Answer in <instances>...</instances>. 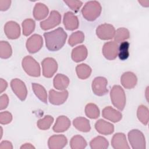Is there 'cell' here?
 <instances>
[{"label":"cell","mask_w":149,"mask_h":149,"mask_svg":"<svg viewBox=\"0 0 149 149\" xmlns=\"http://www.w3.org/2000/svg\"><path fill=\"white\" fill-rule=\"evenodd\" d=\"M11 1L9 0H1L0 1V10L5 11L8 10L10 6Z\"/></svg>","instance_id":"obj_41"},{"label":"cell","mask_w":149,"mask_h":149,"mask_svg":"<svg viewBox=\"0 0 149 149\" xmlns=\"http://www.w3.org/2000/svg\"><path fill=\"white\" fill-rule=\"evenodd\" d=\"M4 32L9 39H17L20 36V28L16 22L9 21L5 24Z\"/></svg>","instance_id":"obj_13"},{"label":"cell","mask_w":149,"mask_h":149,"mask_svg":"<svg viewBox=\"0 0 149 149\" xmlns=\"http://www.w3.org/2000/svg\"><path fill=\"white\" fill-rule=\"evenodd\" d=\"M53 83L54 86L56 89L59 90H65L69 86V79L66 76L58 73L55 76Z\"/></svg>","instance_id":"obj_23"},{"label":"cell","mask_w":149,"mask_h":149,"mask_svg":"<svg viewBox=\"0 0 149 149\" xmlns=\"http://www.w3.org/2000/svg\"><path fill=\"white\" fill-rule=\"evenodd\" d=\"M47 48L51 51H56L65 45L67 34L62 27L44 33Z\"/></svg>","instance_id":"obj_1"},{"label":"cell","mask_w":149,"mask_h":149,"mask_svg":"<svg viewBox=\"0 0 149 149\" xmlns=\"http://www.w3.org/2000/svg\"><path fill=\"white\" fill-rule=\"evenodd\" d=\"M12 120V115L8 111L1 112L0 113V123L2 125H6Z\"/></svg>","instance_id":"obj_39"},{"label":"cell","mask_w":149,"mask_h":149,"mask_svg":"<svg viewBox=\"0 0 149 149\" xmlns=\"http://www.w3.org/2000/svg\"><path fill=\"white\" fill-rule=\"evenodd\" d=\"M110 97L113 106L122 111L126 104V95L123 89L119 85L113 86L111 90Z\"/></svg>","instance_id":"obj_3"},{"label":"cell","mask_w":149,"mask_h":149,"mask_svg":"<svg viewBox=\"0 0 149 149\" xmlns=\"http://www.w3.org/2000/svg\"><path fill=\"white\" fill-rule=\"evenodd\" d=\"M129 37L130 34L129 30L126 28L120 27L115 31L114 40L116 42H120L128 39Z\"/></svg>","instance_id":"obj_35"},{"label":"cell","mask_w":149,"mask_h":149,"mask_svg":"<svg viewBox=\"0 0 149 149\" xmlns=\"http://www.w3.org/2000/svg\"><path fill=\"white\" fill-rule=\"evenodd\" d=\"M88 52L86 47L83 45H79L73 49L72 52V59L76 62L84 61L87 56Z\"/></svg>","instance_id":"obj_22"},{"label":"cell","mask_w":149,"mask_h":149,"mask_svg":"<svg viewBox=\"0 0 149 149\" xmlns=\"http://www.w3.org/2000/svg\"><path fill=\"white\" fill-rule=\"evenodd\" d=\"M73 124L74 127L80 132H88L91 129L89 120L83 117L75 118L73 121Z\"/></svg>","instance_id":"obj_25"},{"label":"cell","mask_w":149,"mask_h":149,"mask_svg":"<svg viewBox=\"0 0 149 149\" xmlns=\"http://www.w3.org/2000/svg\"><path fill=\"white\" fill-rule=\"evenodd\" d=\"M119 46L115 41H109L102 47V54L108 60L115 59L118 56Z\"/></svg>","instance_id":"obj_12"},{"label":"cell","mask_w":149,"mask_h":149,"mask_svg":"<svg viewBox=\"0 0 149 149\" xmlns=\"http://www.w3.org/2000/svg\"><path fill=\"white\" fill-rule=\"evenodd\" d=\"M130 44L127 41H123L120 44L118 48V56L122 61L127 59L129 56V48Z\"/></svg>","instance_id":"obj_36"},{"label":"cell","mask_w":149,"mask_h":149,"mask_svg":"<svg viewBox=\"0 0 149 149\" xmlns=\"http://www.w3.org/2000/svg\"><path fill=\"white\" fill-rule=\"evenodd\" d=\"M76 72L78 77L84 80L90 77L91 73V69L87 64L81 63L76 67Z\"/></svg>","instance_id":"obj_28"},{"label":"cell","mask_w":149,"mask_h":149,"mask_svg":"<svg viewBox=\"0 0 149 149\" xmlns=\"http://www.w3.org/2000/svg\"><path fill=\"white\" fill-rule=\"evenodd\" d=\"M7 86H8L7 82L5 80L1 78L0 79V93H2L3 91H4L7 88Z\"/></svg>","instance_id":"obj_43"},{"label":"cell","mask_w":149,"mask_h":149,"mask_svg":"<svg viewBox=\"0 0 149 149\" xmlns=\"http://www.w3.org/2000/svg\"><path fill=\"white\" fill-rule=\"evenodd\" d=\"M54 122V118L50 115H46L37 121V127L41 130H47L50 128Z\"/></svg>","instance_id":"obj_37"},{"label":"cell","mask_w":149,"mask_h":149,"mask_svg":"<svg viewBox=\"0 0 149 149\" xmlns=\"http://www.w3.org/2000/svg\"><path fill=\"white\" fill-rule=\"evenodd\" d=\"M36 23L31 19H27L22 22L23 34L25 36H28L34 30Z\"/></svg>","instance_id":"obj_34"},{"label":"cell","mask_w":149,"mask_h":149,"mask_svg":"<svg viewBox=\"0 0 149 149\" xmlns=\"http://www.w3.org/2000/svg\"><path fill=\"white\" fill-rule=\"evenodd\" d=\"M111 146L115 149H129L126 136L122 133L115 134L111 140Z\"/></svg>","instance_id":"obj_17"},{"label":"cell","mask_w":149,"mask_h":149,"mask_svg":"<svg viewBox=\"0 0 149 149\" xmlns=\"http://www.w3.org/2000/svg\"><path fill=\"white\" fill-rule=\"evenodd\" d=\"M61 15L56 10L51 12L49 16L40 23V27L44 30H47L56 27L61 23Z\"/></svg>","instance_id":"obj_8"},{"label":"cell","mask_w":149,"mask_h":149,"mask_svg":"<svg viewBox=\"0 0 149 149\" xmlns=\"http://www.w3.org/2000/svg\"><path fill=\"white\" fill-rule=\"evenodd\" d=\"M95 128L99 133L104 135H109L114 132L113 125L103 119H99L96 122Z\"/></svg>","instance_id":"obj_19"},{"label":"cell","mask_w":149,"mask_h":149,"mask_svg":"<svg viewBox=\"0 0 149 149\" xmlns=\"http://www.w3.org/2000/svg\"><path fill=\"white\" fill-rule=\"evenodd\" d=\"M10 87L14 93L21 101L25 100L27 95V90L23 81L19 79H12L10 81Z\"/></svg>","instance_id":"obj_9"},{"label":"cell","mask_w":149,"mask_h":149,"mask_svg":"<svg viewBox=\"0 0 149 149\" xmlns=\"http://www.w3.org/2000/svg\"><path fill=\"white\" fill-rule=\"evenodd\" d=\"M23 70L29 76L39 77L40 76V66L39 63L31 56H25L22 62Z\"/></svg>","instance_id":"obj_4"},{"label":"cell","mask_w":149,"mask_h":149,"mask_svg":"<svg viewBox=\"0 0 149 149\" xmlns=\"http://www.w3.org/2000/svg\"><path fill=\"white\" fill-rule=\"evenodd\" d=\"M84 40V34L81 31H77L73 33L69 37L68 40V44L72 47L78 44L81 43Z\"/></svg>","instance_id":"obj_33"},{"label":"cell","mask_w":149,"mask_h":149,"mask_svg":"<svg viewBox=\"0 0 149 149\" xmlns=\"http://www.w3.org/2000/svg\"><path fill=\"white\" fill-rule=\"evenodd\" d=\"M102 115L104 118L115 123L120 121L122 118V115L120 112L109 106L102 109Z\"/></svg>","instance_id":"obj_20"},{"label":"cell","mask_w":149,"mask_h":149,"mask_svg":"<svg viewBox=\"0 0 149 149\" xmlns=\"http://www.w3.org/2000/svg\"><path fill=\"white\" fill-rule=\"evenodd\" d=\"M68 97V91L63 90L62 92L50 90L49 91V101L53 105H59L63 104Z\"/></svg>","instance_id":"obj_14"},{"label":"cell","mask_w":149,"mask_h":149,"mask_svg":"<svg viewBox=\"0 0 149 149\" xmlns=\"http://www.w3.org/2000/svg\"><path fill=\"white\" fill-rule=\"evenodd\" d=\"M115 29L114 27L110 24L104 23L98 26L96 29V34L97 37L102 40H111L114 37Z\"/></svg>","instance_id":"obj_6"},{"label":"cell","mask_w":149,"mask_h":149,"mask_svg":"<svg viewBox=\"0 0 149 149\" xmlns=\"http://www.w3.org/2000/svg\"><path fill=\"white\" fill-rule=\"evenodd\" d=\"M43 40L39 34H33L29 37L26 42V48L31 54L38 52L42 47Z\"/></svg>","instance_id":"obj_11"},{"label":"cell","mask_w":149,"mask_h":149,"mask_svg":"<svg viewBox=\"0 0 149 149\" xmlns=\"http://www.w3.org/2000/svg\"><path fill=\"white\" fill-rule=\"evenodd\" d=\"M32 89L37 98L45 104L47 103V94L45 88L38 83H32Z\"/></svg>","instance_id":"obj_27"},{"label":"cell","mask_w":149,"mask_h":149,"mask_svg":"<svg viewBox=\"0 0 149 149\" xmlns=\"http://www.w3.org/2000/svg\"><path fill=\"white\" fill-rule=\"evenodd\" d=\"M138 119L144 125H147L148 122L149 113L148 108L144 105H141L138 107L137 111Z\"/></svg>","instance_id":"obj_30"},{"label":"cell","mask_w":149,"mask_h":149,"mask_svg":"<svg viewBox=\"0 0 149 149\" xmlns=\"http://www.w3.org/2000/svg\"><path fill=\"white\" fill-rule=\"evenodd\" d=\"M63 23L65 29L70 31L77 29L79 24L77 17L71 12H68L64 14Z\"/></svg>","instance_id":"obj_16"},{"label":"cell","mask_w":149,"mask_h":149,"mask_svg":"<svg viewBox=\"0 0 149 149\" xmlns=\"http://www.w3.org/2000/svg\"><path fill=\"white\" fill-rule=\"evenodd\" d=\"M137 78L134 73L131 72H125L120 77L122 85L127 89H131L135 87L137 84Z\"/></svg>","instance_id":"obj_18"},{"label":"cell","mask_w":149,"mask_h":149,"mask_svg":"<svg viewBox=\"0 0 149 149\" xmlns=\"http://www.w3.org/2000/svg\"><path fill=\"white\" fill-rule=\"evenodd\" d=\"M9 104V98L5 94H2L0 97V109L3 110L5 109Z\"/></svg>","instance_id":"obj_40"},{"label":"cell","mask_w":149,"mask_h":149,"mask_svg":"<svg viewBox=\"0 0 149 149\" xmlns=\"http://www.w3.org/2000/svg\"><path fill=\"white\" fill-rule=\"evenodd\" d=\"M49 12L48 7L42 3H37L33 9V16L37 20H40L47 17Z\"/></svg>","instance_id":"obj_24"},{"label":"cell","mask_w":149,"mask_h":149,"mask_svg":"<svg viewBox=\"0 0 149 149\" xmlns=\"http://www.w3.org/2000/svg\"><path fill=\"white\" fill-rule=\"evenodd\" d=\"M0 148L1 149H12L13 146L12 143L9 141H3L0 144Z\"/></svg>","instance_id":"obj_42"},{"label":"cell","mask_w":149,"mask_h":149,"mask_svg":"<svg viewBox=\"0 0 149 149\" xmlns=\"http://www.w3.org/2000/svg\"><path fill=\"white\" fill-rule=\"evenodd\" d=\"M139 2L144 7H148L149 6L148 3H149V1H139Z\"/></svg>","instance_id":"obj_45"},{"label":"cell","mask_w":149,"mask_h":149,"mask_svg":"<svg viewBox=\"0 0 149 149\" xmlns=\"http://www.w3.org/2000/svg\"><path fill=\"white\" fill-rule=\"evenodd\" d=\"M101 6L96 1L87 2L81 9L83 16L88 21H94L98 17L101 13Z\"/></svg>","instance_id":"obj_2"},{"label":"cell","mask_w":149,"mask_h":149,"mask_svg":"<svg viewBox=\"0 0 149 149\" xmlns=\"http://www.w3.org/2000/svg\"><path fill=\"white\" fill-rule=\"evenodd\" d=\"M128 139L133 149H145L146 140L143 133L137 129H133L128 133Z\"/></svg>","instance_id":"obj_5"},{"label":"cell","mask_w":149,"mask_h":149,"mask_svg":"<svg viewBox=\"0 0 149 149\" xmlns=\"http://www.w3.org/2000/svg\"><path fill=\"white\" fill-rule=\"evenodd\" d=\"M20 148L21 149H23V148H25V149L31 148H31H35V147L33 145H31L30 143H25L20 147Z\"/></svg>","instance_id":"obj_44"},{"label":"cell","mask_w":149,"mask_h":149,"mask_svg":"<svg viewBox=\"0 0 149 149\" xmlns=\"http://www.w3.org/2000/svg\"><path fill=\"white\" fill-rule=\"evenodd\" d=\"M108 81L106 78L101 76L95 77L92 82V90L98 96H102L108 92L107 88Z\"/></svg>","instance_id":"obj_7"},{"label":"cell","mask_w":149,"mask_h":149,"mask_svg":"<svg viewBox=\"0 0 149 149\" xmlns=\"http://www.w3.org/2000/svg\"><path fill=\"white\" fill-rule=\"evenodd\" d=\"M64 2L73 11L77 12L83 5V2L80 1H72V0H65Z\"/></svg>","instance_id":"obj_38"},{"label":"cell","mask_w":149,"mask_h":149,"mask_svg":"<svg viewBox=\"0 0 149 149\" xmlns=\"http://www.w3.org/2000/svg\"><path fill=\"white\" fill-rule=\"evenodd\" d=\"M87 144L85 139L80 135L74 136L70 141V147L72 149H83Z\"/></svg>","instance_id":"obj_29"},{"label":"cell","mask_w":149,"mask_h":149,"mask_svg":"<svg viewBox=\"0 0 149 149\" xmlns=\"http://www.w3.org/2000/svg\"><path fill=\"white\" fill-rule=\"evenodd\" d=\"M12 49L9 43L5 41L0 42V57L2 59H7L10 57Z\"/></svg>","instance_id":"obj_32"},{"label":"cell","mask_w":149,"mask_h":149,"mask_svg":"<svg viewBox=\"0 0 149 149\" xmlns=\"http://www.w3.org/2000/svg\"><path fill=\"white\" fill-rule=\"evenodd\" d=\"M67 138L63 134L53 135L48 140V146L49 149H61L67 144Z\"/></svg>","instance_id":"obj_15"},{"label":"cell","mask_w":149,"mask_h":149,"mask_svg":"<svg viewBox=\"0 0 149 149\" xmlns=\"http://www.w3.org/2000/svg\"><path fill=\"white\" fill-rule=\"evenodd\" d=\"M70 126V121L69 119L65 116H59L57 118L52 129L55 132H63L67 130Z\"/></svg>","instance_id":"obj_21"},{"label":"cell","mask_w":149,"mask_h":149,"mask_svg":"<svg viewBox=\"0 0 149 149\" xmlns=\"http://www.w3.org/2000/svg\"><path fill=\"white\" fill-rule=\"evenodd\" d=\"M90 146L92 149H105L109 146L108 140L102 136H97L90 142Z\"/></svg>","instance_id":"obj_26"},{"label":"cell","mask_w":149,"mask_h":149,"mask_svg":"<svg viewBox=\"0 0 149 149\" xmlns=\"http://www.w3.org/2000/svg\"><path fill=\"white\" fill-rule=\"evenodd\" d=\"M85 113L90 119H97L100 116V110L95 104L89 103L85 107Z\"/></svg>","instance_id":"obj_31"},{"label":"cell","mask_w":149,"mask_h":149,"mask_svg":"<svg viewBox=\"0 0 149 149\" xmlns=\"http://www.w3.org/2000/svg\"><path fill=\"white\" fill-rule=\"evenodd\" d=\"M42 74L44 77L50 78L53 76L58 69L56 61L52 58H46L41 62Z\"/></svg>","instance_id":"obj_10"}]
</instances>
